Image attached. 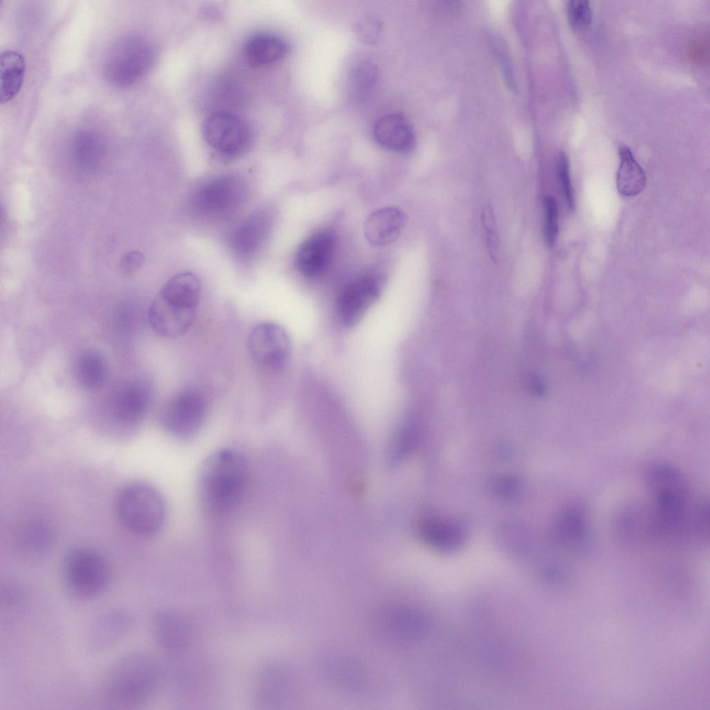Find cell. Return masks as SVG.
Masks as SVG:
<instances>
[{"label":"cell","instance_id":"obj_2","mask_svg":"<svg viewBox=\"0 0 710 710\" xmlns=\"http://www.w3.org/2000/svg\"><path fill=\"white\" fill-rule=\"evenodd\" d=\"M201 294V282L191 271L171 277L161 288L148 310L153 331L165 338L184 334L194 322Z\"/></svg>","mask_w":710,"mask_h":710},{"label":"cell","instance_id":"obj_14","mask_svg":"<svg viewBox=\"0 0 710 710\" xmlns=\"http://www.w3.org/2000/svg\"><path fill=\"white\" fill-rule=\"evenodd\" d=\"M380 293L379 281L372 276L365 275L350 282L338 298L339 315L343 322L347 325L358 322Z\"/></svg>","mask_w":710,"mask_h":710},{"label":"cell","instance_id":"obj_28","mask_svg":"<svg viewBox=\"0 0 710 710\" xmlns=\"http://www.w3.org/2000/svg\"><path fill=\"white\" fill-rule=\"evenodd\" d=\"M1 605L6 610H18L22 608L28 600L26 587L14 580H6L1 585Z\"/></svg>","mask_w":710,"mask_h":710},{"label":"cell","instance_id":"obj_31","mask_svg":"<svg viewBox=\"0 0 710 710\" xmlns=\"http://www.w3.org/2000/svg\"><path fill=\"white\" fill-rule=\"evenodd\" d=\"M544 204L545 211V240L549 247H553L557 241L559 231L558 207L556 200L551 196L546 197Z\"/></svg>","mask_w":710,"mask_h":710},{"label":"cell","instance_id":"obj_1","mask_svg":"<svg viewBox=\"0 0 710 710\" xmlns=\"http://www.w3.org/2000/svg\"><path fill=\"white\" fill-rule=\"evenodd\" d=\"M249 476L248 464L240 452L215 451L205 459L198 473L197 490L202 507L218 514L234 510L245 495Z\"/></svg>","mask_w":710,"mask_h":710},{"label":"cell","instance_id":"obj_13","mask_svg":"<svg viewBox=\"0 0 710 710\" xmlns=\"http://www.w3.org/2000/svg\"><path fill=\"white\" fill-rule=\"evenodd\" d=\"M336 243V235L331 230H322L306 238L297 248L295 263L298 271L306 277L320 275L328 267Z\"/></svg>","mask_w":710,"mask_h":710},{"label":"cell","instance_id":"obj_20","mask_svg":"<svg viewBox=\"0 0 710 710\" xmlns=\"http://www.w3.org/2000/svg\"><path fill=\"white\" fill-rule=\"evenodd\" d=\"M419 532L427 544L444 552L458 549L462 546L466 536L462 526L450 519L425 520L420 526Z\"/></svg>","mask_w":710,"mask_h":710},{"label":"cell","instance_id":"obj_32","mask_svg":"<svg viewBox=\"0 0 710 710\" xmlns=\"http://www.w3.org/2000/svg\"><path fill=\"white\" fill-rule=\"evenodd\" d=\"M566 10L569 21L573 28H585L591 21L592 12L589 1L571 0L567 3Z\"/></svg>","mask_w":710,"mask_h":710},{"label":"cell","instance_id":"obj_27","mask_svg":"<svg viewBox=\"0 0 710 710\" xmlns=\"http://www.w3.org/2000/svg\"><path fill=\"white\" fill-rule=\"evenodd\" d=\"M416 616L417 615L409 609L392 610L386 616V627L397 638H406L415 632Z\"/></svg>","mask_w":710,"mask_h":710},{"label":"cell","instance_id":"obj_30","mask_svg":"<svg viewBox=\"0 0 710 710\" xmlns=\"http://www.w3.org/2000/svg\"><path fill=\"white\" fill-rule=\"evenodd\" d=\"M556 170L567 206L570 209H573L575 201L570 177L569 160L564 151H560L556 157Z\"/></svg>","mask_w":710,"mask_h":710},{"label":"cell","instance_id":"obj_33","mask_svg":"<svg viewBox=\"0 0 710 710\" xmlns=\"http://www.w3.org/2000/svg\"><path fill=\"white\" fill-rule=\"evenodd\" d=\"M481 220L487 238V245L490 257L495 260L499 249V239L496 234V223L494 212L490 205L483 208Z\"/></svg>","mask_w":710,"mask_h":710},{"label":"cell","instance_id":"obj_7","mask_svg":"<svg viewBox=\"0 0 710 710\" xmlns=\"http://www.w3.org/2000/svg\"><path fill=\"white\" fill-rule=\"evenodd\" d=\"M248 187L235 174L214 177L199 186L191 198L193 207L200 214L223 217L234 214L245 203Z\"/></svg>","mask_w":710,"mask_h":710},{"label":"cell","instance_id":"obj_11","mask_svg":"<svg viewBox=\"0 0 710 710\" xmlns=\"http://www.w3.org/2000/svg\"><path fill=\"white\" fill-rule=\"evenodd\" d=\"M272 226V218L266 209L257 210L231 232L229 243L233 253L240 259L253 258L266 243Z\"/></svg>","mask_w":710,"mask_h":710},{"label":"cell","instance_id":"obj_22","mask_svg":"<svg viewBox=\"0 0 710 710\" xmlns=\"http://www.w3.org/2000/svg\"><path fill=\"white\" fill-rule=\"evenodd\" d=\"M104 144L99 135L89 130L78 131L70 146V155L77 171L87 174L94 170L104 154Z\"/></svg>","mask_w":710,"mask_h":710},{"label":"cell","instance_id":"obj_8","mask_svg":"<svg viewBox=\"0 0 710 710\" xmlns=\"http://www.w3.org/2000/svg\"><path fill=\"white\" fill-rule=\"evenodd\" d=\"M202 133L209 147L228 158L244 155L253 142L248 124L235 114L224 110L212 112L204 120Z\"/></svg>","mask_w":710,"mask_h":710},{"label":"cell","instance_id":"obj_15","mask_svg":"<svg viewBox=\"0 0 710 710\" xmlns=\"http://www.w3.org/2000/svg\"><path fill=\"white\" fill-rule=\"evenodd\" d=\"M152 397L150 384L144 380H131L114 390L110 409L113 416L124 423L140 420L148 409Z\"/></svg>","mask_w":710,"mask_h":710},{"label":"cell","instance_id":"obj_35","mask_svg":"<svg viewBox=\"0 0 710 710\" xmlns=\"http://www.w3.org/2000/svg\"><path fill=\"white\" fill-rule=\"evenodd\" d=\"M377 69L370 62L360 63L354 72V83L363 89L370 88L375 82L377 78Z\"/></svg>","mask_w":710,"mask_h":710},{"label":"cell","instance_id":"obj_26","mask_svg":"<svg viewBox=\"0 0 710 710\" xmlns=\"http://www.w3.org/2000/svg\"><path fill=\"white\" fill-rule=\"evenodd\" d=\"M587 529L585 510L580 504L574 503L565 508L558 517L555 535L563 544H576L585 540Z\"/></svg>","mask_w":710,"mask_h":710},{"label":"cell","instance_id":"obj_12","mask_svg":"<svg viewBox=\"0 0 710 710\" xmlns=\"http://www.w3.org/2000/svg\"><path fill=\"white\" fill-rule=\"evenodd\" d=\"M133 623L132 614L124 609L114 607L103 612L89 627L87 637L89 648L102 651L114 646L130 632Z\"/></svg>","mask_w":710,"mask_h":710},{"label":"cell","instance_id":"obj_24","mask_svg":"<svg viewBox=\"0 0 710 710\" xmlns=\"http://www.w3.org/2000/svg\"><path fill=\"white\" fill-rule=\"evenodd\" d=\"M618 155L620 162L616 175L618 191L625 197L637 196L646 188L645 173L627 146H620Z\"/></svg>","mask_w":710,"mask_h":710},{"label":"cell","instance_id":"obj_19","mask_svg":"<svg viewBox=\"0 0 710 710\" xmlns=\"http://www.w3.org/2000/svg\"><path fill=\"white\" fill-rule=\"evenodd\" d=\"M288 50L287 42L282 37L270 33H259L245 41L243 53L250 64L263 67L281 60Z\"/></svg>","mask_w":710,"mask_h":710},{"label":"cell","instance_id":"obj_5","mask_svg":"<svg viewBox=\"0 0 710 710\" xmlns=\"http://www.w3.org/2000/svg\"><path fill=\"white\" fill-rule=\"evenodd\" d=\"M155 59V48L148 39L138 34L125 35L108 51L103 64L104 76L115 87H129L148 73Z\"/></svg>","mask_w":710,"mask_h":710},{"label":"cell","instance_id":"obj_6","mask_svg":"<svg viewBox=\"0 0 710 710\" xmlns=\"http://www.w3.org/2000/svg\"><path fill=\"white\" fill-rule=\"evenodd\" d=\"M62 573L68 591L80 599L95 598L108 587L110 565L98 551L86 547L72 549L65 556Z\"/></svg>","mask_w":710,"mask_h":710},{"label":"cell","instance_id":"obj_17","mask_svg":"<svg viewBox=\"0 0 710 710\" xmlns=\"http://www.w3.org/2000/svg\"><path fill=\"white\" fill-rule=\"evenodd\" d=\"M373 136L381 147L397 153H408L415 144V135L410 122L404 116L387 114L376 120Z\"/></svg>","mask_w":710,"mask_h":710},{"label":"cell","instance_id":"obj_23","mask_svg":"<svg viewBox=\"0 0 710 710\" xmlns=\"http://www.w3.org/2000/svg\"><path fill=\"white\" fill-rule=\"evenodd\" d=\"M26 63L24 56L13 49H6L0 55V102L12 100L19 92L24 83Z\"/></svg>","mask_w":710,"mask_h":710},{"label":"cell","instance_id":"obj_10","mask_svg":"<svg viewBox=\"0 0 710 710\" xmlns=\"http://www.w3.org/2000/svg\"><path fill=\"white\" fill-rule=\"evenodd\" d=\"M247 348L254 363L271 371L283 368L288 361L291 345L289 336L279 324L263 322L256 324L247 338Z\"/></svg>","mask_w":710,"mask_h":710},{"label":"cell","instance_id":"obj_34","mask_svg":"<svg viewBox=\"0 0 710 710\" xmlns=\"http://www.w3.org/2000/svg\"><path fill=\"white\" fill-rule=\"evenodd\" d=\"M491 490L496 495L504 499L512 498L517 495L521 489V482L514 476H501L496 477L491 482Z\"/></svg>","mask_w":710,"mask_h":710},{"label":"cell","instance_id":"obj_21","mask_svg":"<svg viewBox=\"0 0 710 710\" xmlns=\"http://www.w3.org/2000/svg\"><path fill=\"white\" fill-rule=\"evenodd\" d=\"M285 675L276 664H265L260 668L255 681L254 695L261 709H275L282 704L284 697Z\"/></svg>","mask_w":710,"mask_h":710},{"label":"cell","instance_id":"obj_16","mask_svg":"<svg viewBox=\"0 0 710 710\" xmlns=\"http://www.w3.org/2000/svg\"><path fill=\"white\" fill-rule=\"evenodd\" d=\"M153 632L158 645L171 652L185 650L193 637V628L189 618L171 609L156 614L153 621Z\"/></svg>","mask_w":710,"mask_h":710},{"label":"cell","instance_id":"obj_36","mask_svg":"<svg viewBox=\"0 0 710 710\" xmlns=\"http://www.w3.org/2000/svg\"><path fill=\"white\" fill-rule=\"evenodd\" d=\"M144 262V257L138 251H132L125 254L121 260V269L126 273H131L141 267Z\"/></svg>","mask_w":710,"mask_h":710},{"label":"cell","instance_id":"obj_3","mask_svg":"<svg viewBox=\"0 0 710 710\" xmlns=\"http://www.w3.org/2000/svg\"><path fill=\"white\" fill-rule=\"evenodd\" d=\"M160 678L158 664L151 656L141 652L128 654L110 668L104 683V693L110 704L115 707H138L152 698Z\"/></svg>","mask_w":710,"mask_h":710},{"label":"cell","instance_id":"obj_29","mask_svg":"<svg viewBox=\"0 0 710 710\" xmlns=\"http://www.w3.org/2000/svg\"><path fill=\"white\" fill-rule=\"evenodd\" d=\"M354 30L362 42L373 45L377 44L381 38L383 25L376 17L366 15L356 21Z\"/></svg>","mask_w":710,"mask_h":710},{"label":"cell","instance_id":"obj_25","mask_svg":"<svg viewBox=\"0 0 710 710\" xmlns=\"http://www.w3.org/2000/svg\"><path fill=\"white\" fill-rule=\"evenodd\" d=\"M74 374L78 382L89 390L102 387L108 376V367L104 358L94 350H85L77 356Z\"/></svg>","mask_w":710,"mask_h":710},{"label":"cell","instance_id":"obj_9","mask_svg":"<svg viewBox=\"0 0 710 710\" xmlns=\"http://www.w3.org/2000/svg\"><path fill=\"white\" fill-rule=\"evenodd\" d=\"M207 413L205 397L198 390L189 388L180 392L168 402L162 411L161 422L173 437L187 440L201 429Z\"/></svg>","mask_w":710,"mask_h":710},{"label":"cell","instance_id":"obj_18","mask_svg":"<svg viewBox=\"0 0 710 710\" xmlns=\"http://www.w3.org/2000/svg\"><path fill=\"white\" fill-rule=\"evenodd\" d=\"M406 221L404 213L394 207L375 210L365 220L364 234L374 247L388 245L397 239Z\"/></svg>","mask_w":710,"mask_h":710},{"label":"cell","instance_id":"obj_4","mask_svg":"<svg viewBox=\"0 0 710 710\" xmlns=\"http://www.w3.org/2000/svg\"><path fill=\"white\" fill-rule=\"evenodd\" d=\"M115 510L120 523L142 537L157 535L166 519V505L161 493L144 482L130 483L119 492Z\"/></svg>","mask_w":710,"mask_h":710}]
</instances>
